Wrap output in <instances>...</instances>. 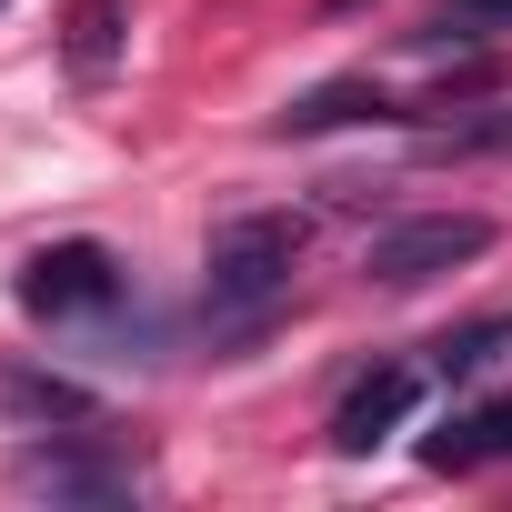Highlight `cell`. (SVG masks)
<instances>
[{"label":"cell","instance_id":"cell-10","mask_svg":"<svg viewBox=\"0 0 512 512\" xmlns=\"http://www.w3.org/2000/svg\"><path fill=\"white\" fill-rule=\"evenodd\" d=\"M502 352H512V322H482V332L442 342V382H482V372H492Z\"/></svg>","mask_w":512,"mask_h":512},{"label":"cell","instance_id":"cell-4","mask_svg":"<svg viewBox=\"0 0 512 512\" xmlns=\"http://www.w3.org/2000/svg\"><path fill=\"white\" fill-rule=\"evenodd\" d=\"M11 482H21L31 502H131V492H141V462L111 452V442H31V452L11 462Z\"/></svg>","mask_w":512,"mask_h":512},{"label":"cell","instance_id":"cell-3","mask_svg":"<svg viewBox=\"0 0 512 512\" xmlns=\"http://www.w3.org/2000/svg\"><path fill=\"white\" fill-rule=\"evenodd\" d=\"M121 262L101 241H51V251H31L21 262V312L31 322H101V312H121Z\"/></svg>","mask_w":512,"mask_h":512},{"label":"cell","instance_id":"cell-7","mask_svg":"<svg viewBox=\"0 0 512 512\" xmlns=\"http://www.w3.org/2000/svg\"><path fill=\"white\" fill-rule=\"evenodd\" d=\"M502 452H512V392H502V402H472L462 422H442V432L422 442L432 472H472V462H502Z\"/></svg>","mask_w":512,"mask_h":512},{"label":"cell","instance_id":"cell-12","mask_svg":"<svg viewBox=\"0 0 512 512\" xmlns=\"http://www.w3.org/2000/svg\"><path fill=\"white\" fill-rule=\"evenodd\" d=\"M472 141H512V121H482V131H472Z\"/></svg>","mask_w":512,"mask_h":512},{"label":"cell","instance_id":"cell-6","mask_svg":"<svg viewBox=\"0 0 512 512\" xmlns=\"http://www.w3.org/2000/svg\"><path fill=\"white\" fill-rule=\"evenodd\" d=\"M0 412H11V422H31V432H51V422L91 432V422H101V402H91L81 382H61V372H31V362H0Z\"/></svg>","mask_w":512,"mask_h":512},{"label":"cell","instance_id":"cell-9","mask_svg":"<svg viewBox=\"0 0 512 512\" xmlns=\"http://www.w3.org/2000/svg\"><path fill=\"white\" fill-rule=\"evenodd\" d=\"M332 121H392V101L362 91V81H332V91H312V101L282 111V131H332Z\"/></svg>","mask_w":512,"mask_h":512},{"label":"cell","instance_id":"cell-2","mask_svg":"<svg viewBox=\"0 0 512 512\" xmlns=\"http://www.w3.org/2000/svg\"><path fill=\"white\" fill-rule=\"evenodd\" d=\"M482 251H492V221H482V211H422V221H392V231H372L362 272H372L382 292H422V282H442V272L482 262Z\"/></svg>","mask_w":512,"mask_h":512},{"label":"cell","instance_id":"cell-8","mask_svg":"<svg viewBox=\"0 0 512 512\" xmlns=\"http://www.w3.org/2000/svg\"><path fill=\"white\" fill-rule=\"evenodd\" d=\"M111 61H121V0H71V71L111 81Z\"/></svg>","mask_w":512,"mask_h":512},{"label":"cell","instance_id":"cell-1","mask_svg":"<svg viewBox=\"0 0 512 512\" xmlns=\"http://www.w3.org/2000/svg\"><path fill=\"white\" fill-rule=\"evenodd\" d=\"M292 272H302V231L282 211L221 221L211 251H201V312H211V332H262L292 302Z\"/></svg>","mask_w":512,"mask_h":512},{"label":"cell","instance_id":"cell-11","mask_svg":"<svg viewBox=\"0 0 512 512\" xmlns=\"http://www.w3.org/2000/svg\"><path fill=\"white\" fill-rule=\"evenodd\" d=\"M432 31H452V41H492V31H512V0H442Z\"/></svg>","mask_w":512,"mask_h":512},{"label":"cell","instance_id":"cell-13","mask_svg":"<svg viewBox=\"0 0 512 512\" xmlns=\"http://www.w3.org/2000/svg\"><path fill=\"white\" fill-rule=\"evenodd\" d=\"M0 11H11V0H0Z\"/></svg>","mask_w":512,"mask_h":512},{"label":"cell","instance_id":"cell-5","mask_svg":"<svg viewBox=\"0 0 512 512\" xmlns=\"http://www.w3.org/2000/svg\"><path fill=\"white\" fill-rule=\"evenodd\" d=\"M412 412H422V372H412V362H372V372L332 402V452H372V442H392Z\"/></svg>","mask_w":512,"mask_h":512}]
</instances>
